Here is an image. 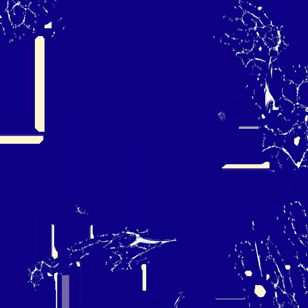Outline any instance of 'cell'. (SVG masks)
Here are the masks:
<instances>
[{
  "instance_id": "cell-1",
  "label": "cell",
  "mask_w": 308,
  "mask_h": 308,
  "mask_svg": "<svg viewBox=\"0 0 308 308\" xmlns=\"http://www.w3.org/2000/svg\"><path fill=\"white\" fill-rule=\"evenodd\" d=\"M255 293L259 297H263L266 293V291L261 285H256L255 289Z\"/></svg>"
},
{
  "instance_id": "cell-2",
  "label": "cell",
  "mask_w": 308,
  "mask_h": 308,
  "mask_svg": "<svg viewBox=\"0 0 308 308\" xmlns=\"http://www.w3.org/2000/svg\"><path fill=\"white\" fill-rule=\"evenodd\" d=\"M245 274H246V275L247 276H251L252 275V272H250V270H247V271L246 272Z\"/></svg>"
}]
</instances>
